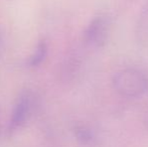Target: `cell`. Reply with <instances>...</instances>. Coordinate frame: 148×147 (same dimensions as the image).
Instances as JSON below:
<instances>
[{
	"instance_id": "6da1fadb",
	"label": "cell",
	"mask_w": 148,
	"mask_h": 147,
	"mask_svg": "<svg viewBox=\"0 0 148 147\" xmlns=\"http://www.w3.org/2000/svg\"><path fill=\"white\" fill-rule=\"evenodd\" d=\"M113 87L119 95L127 98L140 97L148 90V79L136 69H124L113 78Z\"/></svg>"
},
{
	"instance_id": "7a4b0ae2",
	"label": "cell",
	"mask_w": 148,
	"mask_h": 147,
	"mask_svg": "<svg viewBox=\"0 0 148 147\" xmlns=\"http://www.w3.org/2000/svg\"><path fill=\"white\" fill-rule=\"evenodd\" d=\"M110 30V21L106 16L96 17L86 30V39L91 44L102 46L105 44Z\"/></svg>"
},
{
	"instance_id": "3957f363",
	"label": "cell",
	"mask_w": 148,
	"mask_h": 147,
	"mask_svg": "<svg viewBox=\"0 0 148 147\" xmlns=\"http://www.w3.org/2000/svg\"><path fill=\"white\" fill-rule=\"evenodd\" d=\"M77 137L80 141H82V143H90L91 140L93 139V136H92V133L89 131V130L85 129V128H79L77 130Z\"/></svg>"
}]
</instances>
